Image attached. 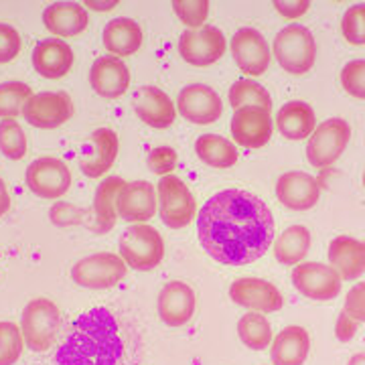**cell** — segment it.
<instances>
[{
	"label": "cell",
	"instance_id": "1",
	"mask_svg": "<svg viewBox=\"0 0 365 365\" xmlns=\"http://www.w3.org/2000/svg\"><path fill=\"white\" fill-rule=\"evenodd\" d=\"M199 244L225 266L260 260L274 242V217L260 197L246 189H225L207 199L197 220Z\"/></svg>",
	"mask_w": 365,
	"mask_h": 365
},
{
	"label": "cell",
	"instance_id": "2",
	"mask_svg": "<svg viewBox=\"0 0 365 365\" xmlns=\"http://www.w3.org/2000/svg\"><path fill=\"white\" fill-rule=\"evenodd\" d=\"M124 353L116 317L108 309H91L67 327L57 347V365H118Z\"/></svg>",
	"mask_w": 365,
	"mask_h": 365
},
{
	"label": "cell",
	"instance_id": "3",
	"mask_svg": "<svg viewBox=\"0 0 365 365\" xmlns=\"http://www.w3.org/2000/svg\"><path fill=\"white\" fill-rule=\"evenodd\" d=\"M272 51L278 66L284 71L292 76H304L314 66L317 43L307 26L288 25L276 35Z\"/></svg>",
	"mask_w": 365,
	"mask_h": 365
},
{
	"label": "cell",
	"instance_id": "4",
	"mask_svg": "<svg viewBox=\"0 0 365 365\" xmlns=\"http://www.w3.org/2000/svg\"><path fill=\"white\" fill-rule=\"evenodd\" d=\"M61 314L49 299L31 300L21 317V333L26 347L35 353L49 351L59 333Z\"/></svg>",
	"mask_w": 365,
	"mask_h": 365
},
{
	"label": "cell",
	"instance_id": "5",
	"mask_svg": "<svg viewBox=\"0 0 365 365\" xmlns=\"http://www.w3.org/2000/svg\"><path fill=\"white\" fill-rule=\"evenodd\" d=\"M120 256L134 270H153L165 258V242L153 225L136 223L120 235Z\"/></svg>",
	"mask_w": 365,
	"mask_h": 365
},
{
	"label": "cell",
	"instance_id": "6",
	"mask_svg": "<svg viewBox=\"0 0 365 365\" xmlns=\"http://www.w3.org/2000/svg\"><path fill=\"white\" fill-rule=\"evenodd\" d=\"M351 138V128L343 118H329L317 126L307 144V160L317 167H331L345 153Z\"/></svg>",
	"mask_w": 365,
	"mask_h": 365
},
{
	"label": "cell",
	"instance_id": "7",
	"mask_svg": "<svg viewBox=\"0 0 365 365\" xmlns=\"http://www.w3.org/2000/svg\"><path fill=\"white\" fill-rule=\"evenodd\" d=\"M158 189V213L163 223L170 230L187 227L195 217V199L189 187L175 175L160 177Z\"/></svg>",
	"mask_w": 365,
	"mask_h": 365
},
{
	"label": "cell",
	"instance_id": "8",
	"mask_svg": "<svg viewBox=\"0 0 365 365\" xmlns=\"http://www.w3.org/2000/svg\"><path fill=\"white\" fill-rule=\"evenodd\" d=\"M126 262L122 256L112 252H100L91 254L88 258L79 260L71 268L73 282L81 288H93V290H104V288L116 287L118 282L126 276Z\"/></svg>",
	"mask_w": 365,
	"mask_h": 365
},
{
	"label": "cell",
	"instance_id": "9",
	"mask_svg": "<svg viewBox=\"0 0 365 365\" xmlns=\"http://www.w3.org/2000/svg\"><path fill=\"white\" fill-rule=\"evenodd\" d=\"M26 187L41 199H59L71 187V173L61 158L41 157L26 167Z\"/></svg>",
	"mask_w": 365,
	"mask_h": 365
},
{
	"label": "cell",
	"instance_id": "10",
	"mask_svg": "<svg viewBox=\"0 0 365 365\" xmlns=\"http://www.w3.org/2000/svg\"><path fill=\"white\" fill-rule=\"evenodd\" d=\"M227 49L225 35L217 26H199L185 31L179 39V53L181 57L195 67L213 66L220 61Z\"/></svg>",
	"mask_w": 365,
	"mask_h": 365
},
{
	"label": "cell",
	"instance_id": "11",
	"mask_svg": "<svg viewBox=\"0 0 365 365\" xmlns=\"http://www.w3.org/2000/svg\"><path fill=\"white\" fill-rule=\"evenodd\" d=\"M73 114V104L63 91H41L33 93L23 108L25 120L43 130H53L66 124Z\"/></svg>",
	"mask_w": 365,
	"mask_h": 365
},
{
	"label": "cell",
	"instance_id": "12",
	"mask_svg": "<svg viewBox=\"0 0 365 365\" xmlns=\"http://www.w3.org/2000/svg\"><path fill=\"white\" fill-rule=\"evenodd\" d=\"M341 276L333 266L321 262L297 264L292 270V284L302 297L313 300H331L341 292Z\"/></svg>",
	"mask_w": 365,
	"mask_h": 365
},
{
	"label": "cell",
	"instance_id": "13",
	"mask_svg": "<svg viewBox=\"0 0 365 365\" xmlns=\"http://www.w3.org/2000/svg\"><path fill=\"white\" fill-rule=\"evenodd\" d=\"M177 108L187 122H193L199 126L213 124L223 114L220 93L203 83H193V86L182 88L177 98Z\"/></svg>",
	"mask_w": 365,
	"mask_h": 365
},
{
	"label": "cell",
	"instance_id": "14",
	"mask_svg": "<svg viewBox=\"0 0 365 365\" xmlns=\"http://www.w3.org/2000/svg\"><path fill=\"white\" fill-rule=\"evenodd\" d=\"M232 136L240 146L262 148L272 138V118L270 112L256 106H246L235 110L232 118Z\"/></svg>",
	"mask_w": 365,
	"mask_h": 365
},
{
	"label": "cell",
	"instance_id": "15",
	"mask_svg": "<svg viewBox=\"0 0 365 365\" xmlns=\"http://www.w3.org/2000/svg\"><path fill=\"white\" fill-rule=\"evenodd\" d=\"M230 299L235 304L246 307L254 313H276L282 309L284 300L272 282L262 278H240L230 287Z\"/></svg>",
	"mask_w": 365,
	"mask_h": 365
},
{
	"label": "cell",
	"instance_id": "16",
	"mask_svg": "<svg viewBox=\"0 0 365 365\" xmlns=\"http://www.w3.org/2000/svg\"><path fill=\"white\" fill-rule=\"evenodd\" d=\"M276 197L284 207L292 211H307L319 203L321 185L309 173L288 170L276 181Z\"/></svg>",
	"mask_w": 365,
	"mask_h": 365
},
{
	"label": "cell",
	"instance_id": "17",
	"mask_svg": "<svg viewBox=\"0 0 365 365\" xmlns=\"http://www.w3.org/2000/svg\"><path fill=\"white\" fill-rule=\"evenodd\" d=\"M232 55L237 67L248 76H264L270 66V49L260 31L240 29L232 37Z\"/></svg>",
	"mask_w": 365,
	"mask_h": 365
},
{
	"label": "cell",
	"instance_id": "18",
	"mask_svg": "<svg viewBox=\"0 0 365 365\" xmlns=\"http://www.w3.org/2000/svg\"><path fill=\"white\" fill-rule=\"evenodd\" d=\"M118 217L128 223H143L153 220L157 211L155 187L148 181H132L122 187L116 199Z\"/></svg>",
	"mask_w": 365,
	"mask_h": 365
},
{
	"label": "cell",
	"instance_id": "19",
	"mask_svg": "<svg viewBox=\"0 0 365 365\" xmlns=\"http://www.w3.org/2000/svg\"><path fill=\"white\" fill-rule=\"evenodd\" d=\"M160 321L169 327H182L195 314V292L187 282L173 280L158 294Z\"/></svg>",
	"mask_w": 365,
	"mask_h": 365
},
{
	"label": "cell",
	"instance_id": "20",
	"mask_svg": "<svg viewBox=\"0 0 365 365\" xmlns=\"http://www.w3.org/2000/svg\"><path fill=\"white\" fill-rule=\"evenodd\" d=\"M90 83L98 96L108 98V100H116L128 90L130 71L120 57L106 55V57H100L93 61L90 69Z\"/></svg>",
	"mask_w": 365,
	"mask_h": 365
},
{
	"label": "cell",
	"instance_id": "21",
	"mask_svg": "<svg viewBox=\"0 0 365 365\" xmlns=\"http://www.w3.org/2000/svg\"><path fill=\"white\" fill-rule=\"evenodd\" d=\"M31 61L41 78L61 79L73 67V49L61 39H43L33 47Z\"/></svg>",
	"mask_w": 365,
	"mask_h": 365
},
{
	"label": "cell",
	"instance_id": "22",
	"mask_svg": "<svg viewBox=\"0 0 365 365\" xmlns=\"http://www.w3.org/2000/svg\"><path fill=\"white\" fill-rule=\"evenodd\" d=\"M134 112L150 128H169L175 122V104L163 90L144 86L134 93Z\"/></svg>",
	"mask_w": 365,
	"mask_h": 365
},
{
	"label": "cell",
	"instance_id": "23",
	"mask_svg": "<svg viewBox=\"0 0 365 365\" xmlns=\"http://www.w3.org/2000/svg\"><path fill=\"white\" fill-rule=\"evenodd\" d=\"M329 262L341 280H355L365 272V242L351 235H337L329 244Z\"/></svg>",
	"mask_w": 365,
	"mask_h": 365
},
{
	"label": "cell",
	"instance_id": "24",
	"mask_svg": "<svg viewBox=\"0 0 365 365\" xmlns=\"http://www.w3.org/2000/svg\"><path fill=\"white\" fill-rule=\"evenodd\" d=\"M88 13L78 2H53L43 11V25L55 37H76L88 29Z\"/></svg>",
	"mask_w": 365,
	"mask_h": 365
},
{
	"label": "cell",
	"instance_id": "25",
	"mask_svg": "<svg viewBox=\"0 0 365 365\" xmlns=\"http://www.w3.org/2000/svg\"><path fill=\"white\" fill-rule=\"evenodd\" d=\"M311 351V337L307 329L302 327H287L272 339V357L274 365H304Z\"/></svg>",
	"mask_w": 365,
	"mask_h": 365
},
{
	"label": "cell",
	"instance_id": "26",
	"mask_svg": "<svg viewBox=\"0 0 365 365\" xmlns=\"http://www.w3.org/2000/svg\"><path fill=\"white\" fill-rule=\"evenodd\" d=\"M91 150L88 157L79 163V169L86 177L98 179L104 173L112 169L114 160L118 157V136L116 132L110 128H100L91 134Z\"/></svg>",
	"mask_w": 365,
	"mask_h": 365
},
{
	"label": "cell",
	"instance_id": "27",
	"mask_svg": "<svg viewBox=\"0 0 365 365\" xmlns=\"http://www.w3.org/2000/svg\"><path fill=\"white\" fill-rule=\"evenodd\" d=\"M276 126L280 134L288 140H304L311 138L317 126V116H314L313 106L300 100L287 102L276 114Z\"/></svg>",
	"mask_w": 365,
	"mask_h": 365
},
{
	"label": "cell",
	"instance_id": "28",
	"mask_svg": "<svg viewBox=\"0 0 365 365\" xmlns=\"http://www.w3.org/2000/svg\"><path fill=\"white\" fill-rule=\"evenodd\" d=\"M102 41L114 57H128L143 45V29L132 19H114L104 26Z\"/></svg>",
	"mask_w": 365,
	"mask_h": 365
},
{
	"label": "cell",
	"instance_id": "29",
	"mask_svg": "<svg viewBox=\"0 0 365 365\" xmlns=\"http://www.w3.org/2000/svg\"><path fill=\"white\" fill-rule=\"evenodd\" d=\"M311 232L304 225H290L274 242V258L284 266H297L311 250Z\"/></svg>",
	"mask_w": 365,
	"mask_h": 365
},
{
	"label": "cell",
	"instance_id": "30",
	"mask_svg": "<svg viewBox=\"0 0 365 365\" xmlns=\"http://www.w3.org/2000/svg\"><path fill=\"white\" fill-rule=\"evenodd\" d=\"M124 185H126V181H122L120 177H108L98 187L96 197H93V215H96V227L93 230L96 232L106 234L114 227L118 217L116 199Z\"/></svg>",
	"mask_w": 365,
	"mask_h": 365
},
{
	"label": "cell",
	"instance_id": "31",
	"mask_svg": "<svg viewBox=\"0 0 365 365\" xmlns=\"http://www.w3.org/2000/svg\"><path fill=\"white\" fill-rule=\"evenodd\" d=\"M195 153L209 167L230 169L237 163V150L227 138L220 134H203L195 140Z\"/></svg>",
	"mask_w": 365,
	"mask_h": 365
},
{
	"label": "cell",
	"instance_id": "32",
	"mask_svg": "<svg viewBox=\"0 0 365 365\" xmlns=\"http://www.w3.org/2000/svg\"><path fill=\"white\" fill-rule=\"evenodd\" d=\"M237 335L248 349L262 351L272 343V327L262 313H248L237 321Z\"/></svg>",
	"mask_w": 365,
	"mask_h": 365
},
{
	"label": "cell",
	"instance_id": "33",
	"mask_svg": "<svg viewBox=\"0 0 365 365\" xmlns=\"http://www.w3.org/2000/svg\"><path fill=\"white\" fill-rule=\"evenodd\" d=\"M230 104L235 110L246 108V106H256L264 110H272V98L264 90V86L252 81V79H237L230 88Z\"/></svg>",
	"mask_w": 365,
	"mask_h": 365
},
{
	"label": "cell",
	"instance_id": "34",
	"mask_svg": "<svg viewBox=\"0 0 365 365\" xmlns=\"http://www.w3.org/2000/svg\"><path fill=\"white\" fill-rule=\"evenodd\" d=\"M33 96L31 88L23 83V81H4L0 83V118H16L23 108H25L26 100Z\"/></svg>",
	"mask_w": 365,
	"mask_h": 365
},
{
	"label": "cell",
	"instance_id": "35",
	"mask_svg": "<svg viewBox=\"0 0 365 365\" xmlns=\"http://www.w3.org/2000/svg\"><path fill=\"white\" fill-rule=\"evenodd\" d=\"M0 153L11 160H21L26 155L25 130L13 118L0 122Z\"/></svg>",
	"mask_w": 365,
	"mask_h": 365
},
{
	"label": "cell",
	"instance_id": "36",
	"mask_svg": "<svg viewBox=\"0 0 365 365\" xmlns=\"http://www.w3.org/2000/svg\"><path fill=\"white\" fill-rule=\"evenodd\" d=\"M23 353V333L21 329L11 323H0V365H14Z\"/></svg>",
	"mask_w": 365,
	"mask_h": 365
},
{
	"label": "cell",
	"instance_id": "37",
	"mask_svg": "<svg viewBox=\"0 0 365 365\" xmlns=\"http://www.w3.org/2000/svg\"><path fill=\"white\" fill-rule=\"evenodd\" d=\"M341 33L349 45L361 47L365 45V4H353L349 6L343 21H341Z\"/></svg>",
	"mask_w": 365,
	"mask_h": 365
},
{
	"label": "cell",
	"instance_id": "38",
	"mask_svg": "<svg viewBox=\"0 0 365 365\" xmlns=\"http://www.w3.org/2000/svg\"><path fill=\"white\" fill-rule=\"evenodd\" d=\"M341 86L353 98L365 100V59H353L341 69Z\"/></svg>",
	"mask_w": 365,
	"mask_h": 365
},
{
	"label": "cell",
	"instance_id": "39",
	"mask_svg": "<svg viewBox=\"0 0 365 365\" xmlns=\"http://www.w3.org/2000/svg\"><path fill=\"white\" fill-rule=\"evenodd\" d=\"M173 9L182 21V25L199 29V25H203L207 19L209 2L207 0H175Z\"/></svg>",
	"mask_w": 365,
	"mask_h": 365
},
{
	"label": "cell",
	"instance_id": "40",
	"mask_svg": "<svg viewBox=\"0 0 365 365\" xmlns=\"http://www.w3.org/2000/svg\"><path fill=\"white\" fill-rule=\"evenodd\" d=\"M21 53V35L13 25L0 23V63H11Z\"/></svg>",
	"mask_w": 365,
	"mask_h": 365
},
{
	"label": "cell",
	"instance_id": "41",
	"mask_svg": "<svg viewBox=\"0 0 365 365\" xmlns=\"http://www.w3.org/2000/svg\"><path fill=\"white\" fill-rule=\"evenodd\" d=\"M148 167L153 173H157L160 177L170 175V170L177 167V153L170 146H158L148 153Z\"/></svg>",
	"mask_w": 365,
	"mask_h": 365
},
{
	"label": "cell",
	"instance_id": "42",
	"mask_svg": "<svg viewBox=\"0 0 365 365\" xmlns=\"http://www.w3.org/2000/svg\"><path fill=\"white\" fill-rule=\"evenodd\" d=\"M343 311L357 323H365V282H359L347 292Z\"/></svg>",
	"mask_w": 365,
	"mask_h": 365
},
{
	"label": "cell",
	"instance_id": "43",
	"mask_svg": "<svg viewBox=\"0 0 365 365\" xmlns=\"http://www.w3.org/2000/svg\"><path fill=\"white\" fill-rule=\"evenodd\" d=\"M83 215H88V211H81L69 203H57L49 211V217L55 225H76V223H81Z\"/></svg>",
	"mask_w": 365,
	"mask_h": 365
},
{
	"label": "cell",
	"instance_id": "44",
	"mask_svg": "<svg viewBox=\"0 0 365 365\" xmlns=\"http://www.w3.org/2000/svg\"><path fill=\"white\" fill-rule=\"evenodd\" d=\"M276 11L287 16V19H299L302 14L307 13L311 9V2L309 0H292V2H287V0H276L274 2Z\"/></svg>",
	"mask_w": 365,
	"mask_h": 365
},
{
	"label": "cell",
	"instance_id": "45",
	"mask_svg": "<svg viewBox=\"0 0 365 365\" xmlns=\"http://www.w3.org/2000/svg\"><path fill=\"white\" fill-rule=\"evenodd\" d=\"M357 329H359V323L353 321L351 317L345 313V311H341L339 319H337V323H335V335H337V339H339L341 343L351 341L353 337H355V333H357Z\"/></svg>",
	"mask_w": 365,
	"mask_h": 365
},
{
	"label": "cell",
	"instance_id": "46",
	"mask_svg": "<svg viewBox=\"0 0 365 365\" xmlns=\"http://www.w3.org/2000/svg\"><path fill=\"white\" fill-rule=\"evenodd\" d=\"M9 209H11V195H9V189H6V185H4L2 177H0V217H2Z\"/></svg>",
	"mask_w": 365,
	"mask_h": 365
},
{
	"label": "cell",
	"instance_id": "47",
	"mask_svg": "<svg viewBox=\"0 0 365 365\" xmlns=\"http://www.w3.org/2000/svg\"><path fill=\"white\" fill-rule=\"evenodd\" d=\"M86 6H91L96 11H110V9L118 6V0H112V2H86Z\"/></svg>",
	"mask_w": 365,
	"mask_h": 365
},
{
	"label": "cell",
	"instance_id": "48",
	"mask_svg": "<svg viewBox=\"0 0 365 365\" xmlns=\"http://www.w3.org/2000/svg\"><path fill=\"white\" fill-rule=\"evenodd\" d=\"M347 365H365V353H357V355H353Z\"/></svg>",
	"mask_w": 365,
	"mask_h": 365
},
{
	"label": "cell",
	"instance_id": "49",
	"mask_svg": "<svg viewBox=\"0 0 365 365\" xmlns=\"http://www.w3.org/2000/svg\"><path fill=\"white\" fill-rule=\"evenodd\" d=\"M364 187H365V170H364Z\"/></svg>",
	"mask_w": 365,
	"mask_h": 365
}]
</instances>
